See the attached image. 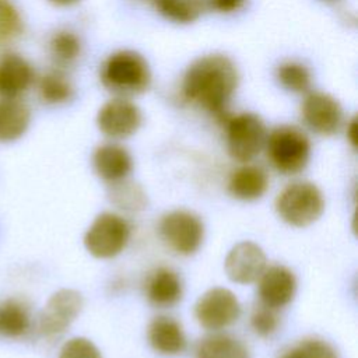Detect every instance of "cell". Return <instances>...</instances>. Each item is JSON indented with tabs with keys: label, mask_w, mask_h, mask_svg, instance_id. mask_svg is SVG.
Returning <instances> with one entry per match:
<instances>
[{
	"label": "cell",
	"mask_w": 358,
	"mask_h": 358,
	"mask_svg": "<svg viewBox=\"0 0 358 358\" xmlns=\"http://www.w3.org/2000/svg\"><path fill=\"white\" fill-rule=\"evenodd\" d=\"M239 85V71L231 57L222 53H208L193 60L180 83L183 99L218 120L229 116L228 105Z\"/></svg>",
	"instance_id": "obj_1"
},
{
	"label": "cell",
	"mask_w": 358,
	"mask_h": 358,
	"mask_svg": "<svg viewBox=\"0 0 358 358\" xmlns=\"http://www.w3.org/2000/svg\"><path fill=\"white\" fill-rule=\"evenodd\" d=\"M102 87L119 98H133L151 85V69L147 59L131 49L110 53L99 66Z\"/></svg>",
	"instance_id": "obj_2"
},
{
	"label": "cell",
	"mask_w": 358,
	"mask_h": 358,
	"mask_svg": "<svg viewBox=\"0 0 358 358\" xmlns=\"http://www.w3.org/2000/svg\"><path fill=\"white\" fill-rule=\"evenodd\" d=\"M264 150L271 166L282 175L302 172L310 159V140L296 126L281 124L267 133Z\"/></svg>",
	"instance_id": "obj_3"
},
{
	"label": "cell",
	"mask_w": 358,
	"mask_h": 358,
	"mask_svg": "<svg viewBox=\"0 0 358 358\" xmlns=\"http://www.w3.org/2000/svg\"><path fill=\"white\" fill-rule=\"evenodd\" d=\"M324 210V199L320 189L306 180L287 185L275 199L278 217L292 227H308L319 220Z\"/></svg>",
	"instance_id": "obj_4"
},
{
	"label": "cell",
	"mask_w": 358,
	"mask_h": 358,
	"mask_svg": "<svg viewBox=\"0 0 358 358\" xmlns=\"http://www.w3.org/2000/svg\"><path fill=\"white\" fill-rule=\"evenodd\" d=\"M228 154L239 162H250L264 148L267 129L262 117L252 112L229 115L225 120Z\"/></svg>",
	"instance_id": "obj_5"
},
{
	"label": "cell",
	"mask_w": 358,
	"mask_h": 358,
	"mask_svg": "<svg viewBox=\"0 0 358 358\" xmlns=\"http://www.w3.org/2000/svg\"><path fill=\"white\" fill-rule=\"evenodd\" d=\"M130 239V224L116 213L95 217L84 235V246L96 259H110L123 252Z\"/></svg>",
	"instance_id": "obj_6"
},
{
	"label": "cell",
	"mask_w": 358,
	"mask_h": 358,
	"mask_svg": "<svg viewBox=\"0 0 358 358\" xmlns=\"http://www.w3.org/2000/svg\"><path fill=\"white\" fill-rule=\"evenodd\" d=\"M161 239L173 252L189 256L199 250L204 238L201 218L189 210H172L164 214L158 224Z\"/></svg>",
	"instance_id": "obj_7"
},
{
	"label": "cell",
	"mask_w": 358,
	"mask_h": 358,
	"mask_svg": "<svg viewBox=\"0 0 358 358\" xmlns=\"http://www.w3.org/2000/svg\"><path fill=\"white\" fill-rule=\"evenodd\" d=\"M83 309V295L71 288L53 292L38 319V331L45 338L62 336Z\"/></svg>",
	"instance_id": "obj_8"
},
{
	"label": "cell",
	"mask_w": 358,
	"mask_h": 358,
	"mask_svg": "<svg viewBox=\"0 0 358 358\" xmlns=\"http://www.w3.org/2000/svg\"><path fill=\"white\" fill-rule=\"evenodd\" d=\"M241 303L236 295L224 287L207 289L194 305V316L200 326L218 331L238 320Z\"/></svg>",
	"instance_id": "obj_9"
},
{
	"label": "cell",
	"mask_w": 358,
	"mask_h": 358,
	"mask_svg": "<svg viewBox=\"0 0 358 358\" xmlns=\"http://www.w3.org/2000/svg\"><path fill=\"white\" fill-rule=\"evenodd\" d=\"M143 123L141 109L127 98L115 96L105 102L96 113V126L102 134L122 140L137 133Z\"/></svg>",
	"instance_id": "obj_10"
},
{
	"label": "cell",
	"mask_w": 358,
	"mask_h": 358,
	"mask_svg": "<svg viewBox=\"0 0 358 358\" xmlns=\"http://www.w3.org/2000/svg\"><path fill=\"white\" fill-rule=\"evenodd\" d=\"M301 115L303 123L320 136L336 134L344 120V113L340 102L330 94L322 91L306 92Z\"/></svg>",
	"instance_id": "obj_11"
},
{
	"label": "cell",
	"mask_w": 358,
	"mask_h": 358,
	"mask_svg": "<svg viewBox=\"0 0 358 358\" xmlns=\"http://www.w3.org/2000/svg\"><path fill=\"white\" fill-rule=\"evenodd\" d=\"M267 267V257L263 249L250 241H242L228 252L224 268L228 278L236 284H252L259 280Z\"/></svg>",
	"instance_id": "obj_12"
},
{
	"label": "cell",
	"mask_w": 358,
	"mask_h": 358,
	"mask_svg": "<svg viewBox=\"0 0 358 358\" xmlns=\"http://www.w3.org/2000/svg\"><path fill=\"white\" fill-rule=\"evenodd\" d=\"M257 292L260 303L278 309L288 305L296 291L295 274L282 264H273L263 270L259 277Z\"/></svg>",
	"instance_id": "obj_13"
},
{
	"label": "cell",
	"mask_w": 358,
	"mask_h": 358,
	"mask_svg": "<svg viewBox=\"0 0 358 358\" xmlns=\"http://www.w3.org/2000/svg\"><path fill=\"white\" fill-rule=\"evenodd\" d=\"M35 71L21 55L10 52L0 57V96L20 98L34 83Z\"/></svg>",
	"instance_id": "obj_14"
},
{
	"label": "cell",
	"mask_w": 358,
	"mask_h": 358,
	"mask_svg": "<svg viewBox=\"0 0 358 358\" xmlns=\"http://www.w3.org/2000/svg\"><path fill=\"white\" fill-rule=\"evenodd\" d=\"M92 165L101 179L113 183L129 176L133 169V158L123 145L105 143L94 150Z\"/></svg>",
	"instance_id": "obj_15"
},
{
	"label": "cell",
	"mask_w": 358,
	"mask_h": 358,
	"mask_svg": "<svg viewBox=\"0 0 358 358\" xmlns=\"http://www.w3.org/2000/svg\"><path fill=\"white\" fill-rule=\"evenodd\" d=\"M147 338L154 351L162 355H178L186 348V334L182 324L165 315L155 316L147 327Z\"/></svg>",
	"instance_id": "obj_16"
},
{
	"label": "cell",
	"mask_w": 358,
	"mask_h": 358,
	"mask_svg": "<svg viewBox=\"0 0 358 358\" xmlns=\"http://www.w3.org/2000/svg\"><path fill=\"white\" fill-rule=\"evenodd\" d=\"M144 289L150 303L158 308H169L182 299L183 284L175 270L161 266L148 274Z\"/></svg>",
	"instance_id": "obj_17"
},
{
	"label": "cell",
	"mask_w": 358,
	"mask_h": 358,
	"mask_svg": "<svg viewBox=\"0 0 358 358\" xmlns=\"http://www.w3.org/2000/svg\"><path fill=\"white\" fill-rule=\"evenodd\" d=\"M268 187L266 169L256 164H243L236 168L228 179V192L232 197L243 201L260 199Z\"/></svg>",
	"instance_id": "obj_18"
},
{
	"label": "cell",
	"mask_w": 358,
	"mask_h": 358,
	"mask_svg": "<svg viewBox=\"0 0 358 358\" xmlns=\"http://www.w3.org/2000/svg\"><path fill=\"white\" fill-rule=\"evenodd\" d=\"M31 123L29 108L18 98L0 99V143L21 138Z\"/></svg>",
	"instance_id": "obj_19"
},
{
	"label": "cell",
	"mask_w": 358,
	"mask_h": 358,
	"mask_svg": "<svg viewBox=\"0 0 358 358\" xmlns=\"http://www.w3.org/2000/svg\"><path fill=\"white\" fill-rule=\"evenodd\" d=\"M31 329V310L18 298H8L0 302V336L21 338Z\"/></svg>",
	"instance_id": "obj_20"
},
{
	"label": "cell",
	"mask_w": 358,
	"mask_h": 358,
	"mask_svg": "<svg viewBox=\"0 0 358 358\" xmlns=\"http://www.w3.org/2000/svg\"><path fill=\"white\" fill-rule=\"evenodd\" d=\"M196 358H250L245 344L227 333H211L196 347Z\"/></svg>",
	"instance_id": "obj_21"
},
{
	"label": "cell",
	"mask_w": 358,
	"mask_h": 358,
	"mask_svg": "<svg viewBox=\"0 0 358 358\" xmlns=\"http://www.w3.org/2000/svg\"><path fill=\"white\" fill-rule=\"evenodd\" d=\"M155 10L173 24H192L206 10V0H152Z\"/></svg>",
	"instance_id": "obj_22"
},
{
	"label": "cell",
	"mask_w": 358,
	"mask_h": 358,
	"mask_svg": "<svg viewBox=\"0 0 358 358\" xmlns=\"http://www.w3.org/2000/svg\"><path fill=\"white\" fill-rule=\"evenodd\" d=\"M38 94L48 105H62L73 98L74 87L62 71L53 70L39 77Z\"/></svg>",
	"instance_id": "obj_23"
},
{
	"label": "cell",
	"mask_w": 358,
	"mask_h": 358,
	"mask_svg": "<svg viewBox=\"0 0 358 358\" xmlns=\"http://www.w3.org/2000/svg\"><path fill=\"white\" fill-rule=\"evenodd\" d=\"M275 78L280 85L294 94H306L312 88V73L299 62L287 60L278 64Z\"/></svg>",
	"instance_id": "obj_24"
},
{
	"label": "cell",
	"mask_w": 358,
	"mask_h": 358,
	"mask_svg": "<svg viewBox=\"0 0 358 358\" xmlns=\"http://www.w3.org/2000/svg\"><path fill=\"white\" fill-rule=\"evenodd\" d=\"M81 39L70 29H59L49 39V52L59 66L74 63L81 55Z\"/></svg>",
	"instance_id": "obj_25"
},
{
	"label": "cell",
	"mask_w": 358,
	"mask_h": 358,
	"mask_svg": "<svg viewBox=\"0 0 358 358\" xmlns=\"http://www.w3.org/2000/svg\"><path fill=\"white\" fill-rule=\"evenodd\" d=\"M109 199L110 201L126 211H141L147 206V196L143 187L134 182H126L124 179L110 183Z\"/></svg>",
	"instance_id": "obj_26"
},
{
	"label": "cell",
	"mask_w": 358,
	"mask_h": 358,
	"mask_svg": "<svg viewBox=\"0 0 358 358\" xmlns=\"http://www.w3.org/2000/svg\"><path fill=\"white\" fill-rule=\"evenodd\" d=\"M280 358H338L334 347L320 338H305L288 348Z\"/></svg>",
	"instance_id": "obj_27"
},
{
	"label": "cell",
	"mask_w": 358,
	"mask_h": 358,
	"mask_svg": "<svg viewBox=\"0 0 358 358\" xmlns=\"http://www.w3.org/2000/svg\"><path fill=\"white\" fill-rule=\"evenodd\" d=\"M22 31V18L11 0H0V45L14 39Z\"/></svg>",
	"instance_id": "obj_28"
},
{
	"label": "cell",
	"mask_w": 358,
	"mask_h": 358,
	"mask_svg": "<svg viewBox=\"0 0 358 358\" xmlns=\"http://www.w3.org/2000/svg\"><path fill=\"white\" fill-rule=\"evenodd\" d=\"M280 317L277 309L260 303L252 310L250 327L260 337H268L278 329Z\"/></svg>",
	"instance_id": "obj_29"
},
{
	"label": "cell",
	"mask_w": 358,
	"mask_h": 358,
	"mask_svg": "<svg viewBox=\"0 0 358 358\" xmlns=\"http://www.w3.org/2000/svg\"><path fill=\"white\" fill-rule=\"evenodd\" d=\"M59 358H102V355L90 338L73 337L62 345Z\"/></svg>",
	"instance_id": "obj_30"
},
{
	"label": "cell",
	"mask_w": 358,
	"mask_h": 358,
	"mask_svg": "<svg viewBox=\"0 0 358 358\" xmlns=\"http://www.w3.org/2000/svg\"><path fill=\"white\" fill-rule=\"evenodd\" d=\"M246 0H206V8L220 14H232L243 7Z\"/></svg>",
	"instance_id": "obj_31"
},
{
	"label": "cell",
	"mask_w": 358,
	"mask_h": 358,
	"mask_svg": "<svg viewBox=\"0 0 358 358\" xmlns=\"http://www.w3.org/2000/svg\"><path fill=\"white\" fill-rule=\"evenodd\" d=\"M358 124H357V119L352 117L348 123H347V130H345V134H347V138L350 141V144L352 145V148H357V143H358Z\"/></svg>",
	"instance_id": "obj_32"
},
{
	"label": "cell",
	"mask_w": 358,
	"mask_h": 358,
	"mask_svg": "<svg viewBox=\"0 0 358 358\" xmlns=\"http://www.w3.org/2000/svg\"><path fill=\"white\" fill-rule=\"evenodd\" d=\"M48 1L57 7H70V6L77 4L80 0H48Z\"/></svg>",
	"instance_id": "obj_33"
},
{
	"label": "cell",
	"mask_w": 358,
	"mask_h": 358,
	"mask_svg": "<svg viewBox=\"0 0 358 358\" xmlns=\"http://www.w3.org/2000/svg\"><path fill=\"white\" fill-rule=\"evenodd\" d=\"M324 1H331V0H324Z\"/></svg>",
	"instance_id": "obj_34"
}]
</instances>
